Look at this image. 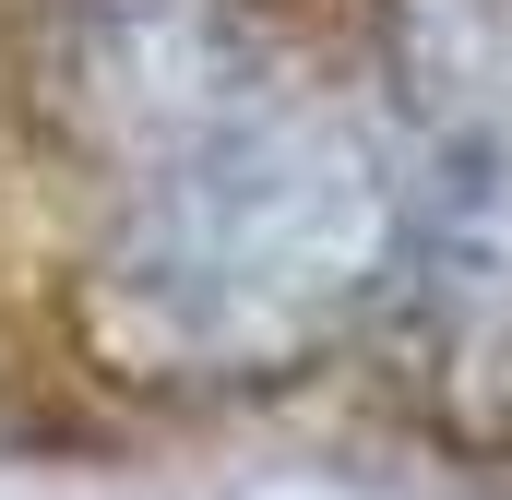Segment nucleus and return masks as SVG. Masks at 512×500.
Here are the masks:
<instances>
[{"label":"nucleus","mask_w":512,"mask_h":500,"mask_svg":"<svg viewBox=\"0 0 512 500\" xmlns=\"http://www.w3.org/2000/svg\"><path fill=\"white\" fill-rule=\"evenodd\" d=\"M382 143L405 381L512 441V0H382Z\"/></svg>","instance_id":"nucleus-2"},{"label":"nucleus","mask_w":512,"mask_h":500,"mask_svg":"<svg viewBox=\"0 0 512 500\" xmlns=\"http://www.w3.org/2000/svg\"><path fill=\"white\" fill-rule=\"evenodd\" d=\"M96 239L72 274L84 358L131 393L227 405L310 381L393 286V143L274 12H239L96 155Z\"/></svg>","instance_id":"nucleus-1"}]
</instances>
